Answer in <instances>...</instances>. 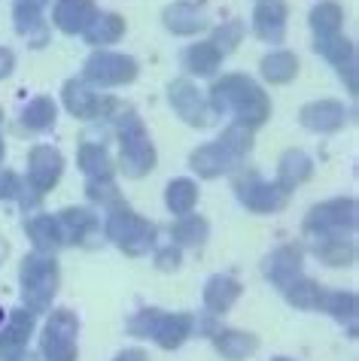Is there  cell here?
<instances>
[{
    "label": "cell",
    "instance_id": "6da1fadb",
    "mask_svg": "<svg viewBox=\"0 0 359 361\" xmlns=\"http://www.w3.org/2000/svg\"><path fill=\"white\" fill-rule=\"evenodd\" d=\"M92 13L95 9H92L88 0H58V9H55V16H58V22H61L64 31H76V27H83L86 18Z\"/></svg>",
    "mask_w": 359,
    "mask_h": 361
},
{
    "label": "cell",
    "instance_id": "7a4b0ae2",
    "mask_svg": "<svg viewBox=\"0 0 359 361\" xmlns=\"http://www.w3.org/2000/svg\"><path fill=\"white\" fill-rule=\"evenodd\" d=\"M189 200H192V185H189V183H177V192L171 188V207L174 209H186Z\"/></svg>",
    "mask_w": 359,
    "mask_h": 361
},
{
    "label": "cell",
    "instance_id": "3957f363",
    "mask_svg": "<svg viewBox=\"0 0 359 361\" xmlns=\"http://www.w3.org/2000/svg\"><path fill=\"white\" fill-rule=\"evenodd\" d=\"M0 319H4V313H0Z\"/></svg>",
    "mask_w": 359,
    "mask_h": 361
}]
</instances>
